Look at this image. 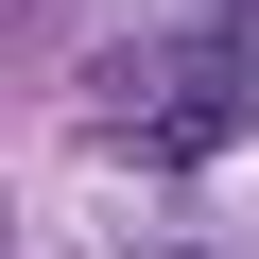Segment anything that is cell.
I'll use <instances>...</instances> for the list:
<instances>
[{
    "instance_id": "1",
    "label": "cell",
    "mask_w": 259,
    "mask_h": 259,
    "mask_svg": "<svg viewBox=\"0 0 259 259\" xmlns=\"http://www.w3.org/2000/svg\"><path fill=\"white\" fill-rule=\"evenodd\" d=\"M87 104H104V139L121 156H207V139H242V104H259V35L242 18H173V35H139V52H104L87 69Z\"/></svg>"
}]
</instances>
